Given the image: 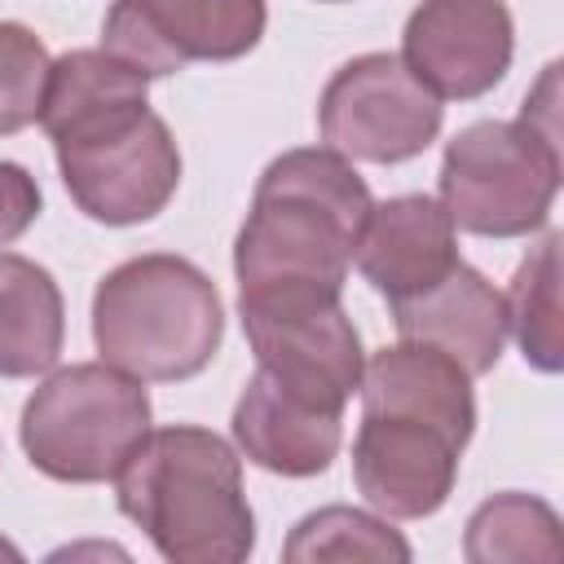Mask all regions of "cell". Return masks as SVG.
I'll return each instance as SVG.
<instances>
[{
    "mask_svg": "<svg viewBox=\"0 0 564 564\" xmlns=\"http://www.w3.org/2000/svg\"><path fill=\"white\" fill-rule=\"evenodd\" d=\"M66 339V304L57 278L0 251V379H35L57 366Z\"/></svg>",
    "mask_w": 564,
    "mask_h": 564,
    "instance_id": "17",
    "label": "cell"
},
{
    "mask_svg": "<svg viewBox=\"0 0 564 564\" xmlns=\"http://www.w3.org/2000/svg\"><path fill=\"white\" fill-rule=\"evenodd\" d=\"M48 48L22 22H0V137H13L40 119L48 84Z\"/></svg>",
    "mask_w": 564,
    "mask_h": 564,
    "instance_id": "21",
    "label": "cell"
},
{
    "mask_svg": "<svg viewBox=\"0 0 564 564\" xmlns=\"http://www.w3.org/2000/svg\"><path fill=\"white\" fill-rule=\"evenodd\" d=\"M445 123L441 97H432L397 53L348 57L317 97L322 141L357 163H410Z\"/></svg>",
    "mask_w": 564,
    "mask_h": 564,
    "instance_id": "7",
    "label": "cell"
},
{
    "mask_svg": "<svg viewBox=\"0 0 564 564\" xmlns=\"http://www.w3.org/2000/svg\"><path fill=\"white\" fill-rule=\"evenodd\" d=\"M516 22L502 0H423L401 31V62L441 101H476L511 70Z\"/></svg>",
    "mask_w": 564,
    "mask_h": 564,
    "instance_id": "10",
    "label": "cell"
},
{
    "mask_svg": "<svg viewBox=\"0 0 564 564\" xmlns=\"http://www.w3.org/2000/svg\"><path fill=\"white\" fill-rule=\"evenodd\" d=\"M463 555L471 564H498V560H546L555 564L564 555L560 516L551 502L533 494H494L485 498L463 533Z\"/></svg>",
    "mask_w": 564,
    "mask_h": 564,
    "instance_id": "19",
    "label": "cell"
},
{
    "mask_svg": "<svg viewBox=\"0 0 564 564\" xmlns=\"http://www.w3.org/2000/svg\"><path fill=\"white\" fill-rule=\"evenodd\" d=\"M388 308H392V326L401 339H419V344L449 352L471 379L489 375L502 361L507 300L467 260H458L436 286H427L401 304H388Z\"/></svg>",
    "mask_w": 564,
    "mask_h": 564,
    "instance_id": "14",
    "label": "cell"
},
{
    "mask_svg": "<svg viewBox=\"0 0 564 564\" xmlns=\"http://www.w3.org/2000/svg\"><path fill=\"white\" fill-rule=\"evenodd\" d=\"M414 551L410 542L388 524V516H370L357 507H322L308 511L291 538L282 542L286 564H317V560H379V564H405Z\"/></svg>",
    "mask_w": 564,
    "mask_h": 564,
    "instance_id": "20",
    "label": "cell"
},
{
    "mask_svg": "<svg viewBox=\"0 0 564 564\" xmlns=\"http://www.w3.org/2000/svg\"><path fill=\"white\" fill-rule=\"evenodd\" d=\"M225 339V300L185 256L145 251L115 264L93 291L101 361L141 383H181L212 366Z\"/></svg>",
    "mask_w": 564,
    "mask_h": 564,
    "instance_id": "3",
    "label": "cell"
},
{
    "mask_svg": "<svg viewBox=\"0 0 564 564\" xmlns=\"http://www.w3.org/2000/svg\"><path fill=\"white\" fill-rule=\"evenodd\" d=\"M326 4H339V0H326Z\"/></svg>",
    "mask_w": 564,
    "mask_h": 564,
    "instance_id": "24",
    "label": "cell"
},
{
    "mask_svg": "<svg viewBox=\"0 0 564 564\" xmlns=\"http://www.w3.org/2000/svg\"><path fill=\"white\" fill-rule=\"evenodd\" d=\"M115 498L172 564H238L256 551L242 458L207 427H150L115 471Z\"/></svg>",
    "mask_w": 564,
    "mask_h": 564,
    "instance_id": "2",
    "label": "cell"
},
{
    "mask_svg": "<svg viewBox=\"0 0 564 564\" xmlns=\"http://www.w3.org/2000/svg\"><path fill=\"white\" fill-rule=\"evenodd\" d=\"M44 212V194H40V181L13 163V159H0V247L18 242Z\"/></svg>",
    "mask_w": 564,
    "mask_h": 564,
    "instance_id": "22",
    "label": "cell"
},
{
    "mask_svg": "<svg viewBox=\"0 0 564 564\" xmlns=\"http://www.w3.org/2000/svg\"><path fill=\"white\" fill-rule=\"evenodd\" d=\"M560 194V141L524 119H480L449 137L441 207L476 238H529L546 229Z\"/></svg>",
    "mask_w": 564,
    "mask_h": 564,
    "instance_id": "5",
    "label": "cell"
},
{
    "mask_svg": "<svg viewBox=\"0 0 564 564\" xmlns=\"http://www.w3.org/2000/svg\"><path fill=\"white\" fill-rule=\"evenodd\" d=\"M458 445L445 427L414 414H361L352 436V485L388 520L436 516L458 480Z\"/></svg>",
    "mask_w": 564,
    "mask_h": 564,
    "instance_id": "11",
    "label": "cell"
},
{
    "mask_svg": "<svg viewBox=\"0 0 564 564\" xmlns=\"http://www.w3.org/2000/svg\"><path fill=\"white\" fill-rule=\"evenodd\" d=\"M264 0H115L101 48L159 79L194 62H238L264 40Z\"/></svg>",
    "mask_w": 564,
    "mask_h": 564,
    "instance_id": "9",
    "label": "cell"
},
{
    "mask_svg": "<svg viewBox=\"0 0 564 564\" xmlns=\"http://www.w3.org/2000/svg\"><path fill=\"white\" fill-rule=\"evenodd\" d=\"M70 203L110 229L154 220L181 185V150L172 128L145 110L110 132L53 145Z\"/></svg>",
    "mask_w": 564,
    "mask_h": 564,
    "instance_id": "8",
    "label": "cell"
},
{
    "mask_svg": "<svg viewBox=\"0 0 564 564\" xmlns=\"http://www.w3.org/2000/svg\"><path fill=\"white\" fill-rule=\"evenodd\" d=\"M560 229H546L520 260L507 300V335H516L524 366L538 375H560L564 330H560Z\"/></svg>",
    "mask_w": 564,
    "mask_h": 564,
    "instance_id": "18",
    "label": "cell"
},
{
    "mask_svg": "<svg viewBox=\"0 0 564 564\" xmlns=\"http://www.w3.org/2000/svg\"><path fill=\"white\" fill-rule=\"evenodd\" d=\"M229 432L238 454L260 471L308 480L335 463L344 445V414L317 401H304L278 379H269L264 370H256L238 392Z\"/></svg>",
    "mask_w": 564,
    "mask_h": 564,
    "instance_id": "13",
    "label": "cell"
},
{
    "mask_svg": "<svg viewBox=\"0 0 564 564\" xmlns=\"http://www.w3.org/2000/svg\"><path fill=\"white\" fill-rule=\"evenodd\" d=\"M145 110H150V75H141L137 66H128L106 48H70L48 66L35 123L48 132L53 145H66L119 128Z\"/></svg>",
    "mask_w": 564,
    "mask_h": 564,
    "instance_id": "16",
    "label": "cell"
},
{
    "mask_svg": "<svg viewBox=\"0 0 564 564\" xmlns=\"http://www.w3.org/2000/svg\"><path fill=\"white\" fill-rule=\"evenodd\" d=\"M370 207V185L352 159L330 145L282 150L260 172L251 212L234 238L238 291H344Z\"/></svg>",
    "mask_w": 564,
    "mask_h": 564,
    "instance_id": "1",
    "label": "cell"
},
{
    "mask_svg": "<svg viewBox=\"0 0 564 564\" xmlns=\"http://www.w3.org/2000/svg\"><path fill=\"white\" fill-rule=\"evenodd\" d=\"M361 414H414L445 427L458 445L476 432L471 375L441 348L419 339H397L379 348L361 370Z\"/></svg>",
    "mask_w": 564,
    "mask_h": 564,
    "instance_id": "15",
    "label": "cell"
},
{
    "mask_svg": "<svg viewBox=\"0 0 564 564\" xmlns=\"http://www.w3.org/2000/svg\"><path fill=\"white\" fill-rule=\"evenodd\" d=\"M238 317L256 352V370H264L295 397L344 414L366 370L361 335L344 308V291H238Z\"/></svg>",
    "mask_w": 564,
    "mask_h": 564,
    "instance_id": "6",
    "label": "cell"
},
{
    "mask_svg": "<svg viewBox=\"0 0 564 564\" xmlns=\"http://www.w3.org/2000/svg\"><path fill=\"white\" fill-rule=\"evenodd\" d=\"M458 260V229L441 198L427 194H397L375 203L352 251L357 273L388 304L436 286Z\"/></svg>",
    "mask_w": 564,
    "mask_h": 564,
    "instance_id": "12",
    "label": "cell"
},
{
    "mask_svg": "<svg viewBox=\"0 0 564 564\" xmlns=\"http://www.w3.org/2000/svg\"><path fill=\"white\" fill-rule=\"evenodd\" d=\"M150 432V392L110 361L53 370L22 405L18 441L26 463L62 485L115 480Z\"/></svg>",
    "mask_w": 564,
    "mask_h": 564,
    "instance_id": "4",
    "label": "cell"
},
{
    "mask_svg": "<svg viewBox=\"0 0 564 564\" xmlns=\"http://www.w3.org/2000/svg\"><path fill=\"white\" fill-rule=\"evenodd\" d=\"M0 555H4V560H22V551H18L13 542H4V538H0Z\"/></svg>",
    "mask_w": 564,
    "mask_h": 564,
    "instance_id": "23",
    "label": "cell"
}]
</instances>
